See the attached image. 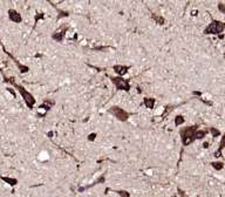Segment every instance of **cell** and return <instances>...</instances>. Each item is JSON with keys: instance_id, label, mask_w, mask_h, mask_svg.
<instances>
[{"instance_id": "obj_10", "label": "cell", "mask_w": 225, "mask_h": 197, "mask_svg": "<svg viewBox=\"0 0 225 197\" xmlns=\"http://www.w3.org/2000/svg\"><path fill=\"white\" fill-rule=\"evenodd\" d=\"M225 148V136H223L222 137V141H221V143H219V148H218V150L215 153V156L216 157H221L222 156V150Z\"/></svg>"}, {"instance_id": "obj_19", "label": "cell", "mask_w": 225, "mask_h": 197, "mask_svg": "<svg viewBox=\"0 0 225 197\" xmlns=\"http://www.w3.org/2000/svg\"><path fill=\"white\" fill-rule=\"evenodd\" d=\"M218 10H219V12H221V13L225 14V4H223V2H219V4H218Z\"/></svg>"}, {"instance_id": "obj_4", "label": "cell", "mask_w": 225, "mask_h": 197, "mask_svg": "<svg viewBox=\"0 0 225 197\" xmlns=\"http://www.w3.org/2000/svg\"><path fill=\"white\" fill-rule=\"evenodd\" d=\"M109 113L112 114L118 121H122V122H124V121H127L129 118V113H127L126 110H123L120 107H112L109 109Z\"/></svg>"}, {"instance_id": "obj_12", "label": "cell", "mask_w": 225, "mask_h": 197, "mask_svg": "<svg viewBox=\"0 0 225 197\" xmlns=\"http://www.w3.org/2000/svg\"><path fill=\"white\" fill-rule=\"evenodd\" d=\"M206 134H207V130H196L195 132V137H196V140H202V138H204L206 136Z\"/></svg>"}, {"instance_id": "obj_7", "label": "cell", "mask_w": 225, "mask_h": 197, "mask_svg": "<svg viewBox=\"0 0 225 197\" xmlns=\"http://www.w3.org/2000/svg\"><path fill=\"white\" fill-rule=\"evenodd\" d=\"M5 53H6V54H7V55H8V57H10L11 59H12L13 61H14V62H15V63H17V66H18V68L20 69V72H21V73H27V72L29 71V68H28L27 66H24V65H21V63L19 62L18 60L15 59V58H14L13 55H11V54H10L8 52H6V51H5Z\"/></svg>"}, {"instance_id": "obj_15", "label": "cell", "mask_w": 225, "mask_h": 197, "mask_svg": "<svg viewBox=\"0 0 225 197\" xmlns=\"http://www.w3.org/2000/svg\"><path fill=\"white\" fill-rule=\"evenodd\" d=\"M56 10H57V12H59L57 20H60L61 18H67V17L69 15V12H67V11H61V10H59V8H56Z\"/></svg>"}, {"instance_id": "obj_5", "label": "cell", "mask_w": 225, "mask_h": 197, "mask_svg": "<svg viewBox=\"0 0 225 197\" xmlns=\"http://www.w3.org/2000/svg\"><path fill=\"white\" fill-rule=\"evenodd\" d=\"M110 80L118 90H127L128 92L130 89V83L127 80L122 79V78H110Z\"/></svg>"}, {"instance_id": "obj_21", "label": "cell", "mask_w": 225, "mask_h": 197, "mask_svg": "<svg viewBox=\"0 0 225 197\" xmlns=\"http://www.w3.org/2000/svg\"><path fill=\"white\" fill-rule=\"evenodd\" d=\"M95 137H96V134H95V133H92V134H89V136H88V140H89V141H94V140H95Z\"/></svg>"}, {"instance_id": "obj_2", "label": "cell", "mask_w": 225, "mask_h": 197, "mask_svg": "<svg viewBox=\"0 0 225 197\" xmlns=\"http://www.w3.org/2000/svg\"><path fill=\"white\" fill-rule=\"evenodd\" d=\"M198 129V126H190L187 128H183L181 130V137H182V143L183 146H189L192 143L196 137H195V132Z\"/></svg>"}, {"instance_id": "obj_9", "label": "cell", "mask_w": 225, "mask_h": 197, "mask_svg": "<svg viewBox=\"0 0 225 197\" xmlns=\"http://www.w3.org/2000/svg\"><path fill=\"white\" fill-rule=\"evenodd\" d=\"M112 68H114V71H115L118 75H121V76H123L124 74H127V72H128V69H129V67L121 66V65H115Z\"/></svg>"}, {"instance_id": "obj_22", "label": "cell", "mask_w": 225, "mask_h": 197, "mask_svg": "<svg viewBox=\"0 0 225 197\" xmlns=\"http://www.w3.org/2000/svg\"><path fill=\"white\" fill-rule=\"evenodd\" d=\"M117 194L120 195V196H129V194L128 193H126V191H117Z\"/></svg>"}, {"instance_id": "obj_16", "label": "cell", "mask_w": 225, "mask_h": 197, "mask_svg": "<svg viewBox=\"0 0 225 197\" xmlns=\"http://www.w3.org/2000/svg\"><path fill=\"white\" fill-rule=\"evenodd\" d=\"M184 123V118L182 115H178L175 118V126H181Z\"/></svg>"}, {"instance_id": "obj_8", "label": "cell", "mask_w": 225, "mask_h": 197, "mask_svg": "<svg viewBox=\"0 0 225 197\" xmlns=\"http://www.w3.org/2000/svg\"><path fill=\"white\" fill-rule=\"evenodd\" d=\"M66 31H67V27H63L62 29H60V31L55 32V33H54V34L52 35L53 40H55V41H57V42H61V41H62V39H63V37H65V33H66Z\"/></svg>"}, {"instance_id": "obj_25", "label": "cell", "mask_w": 225, "mask_h": 197, "mask_svg": "<svg viewBox=\"0 0 225 197\" xmlns=\"http://www.w3.org/2000/svg\"><path fill=\"white\" fill-rule=\"evenodd\" d=\"M191 14H192V15H197V14H198V11H192Z\"/></svg>"}, {"instance_id": "obj_13", "label": "cell", "mask_w": 225, "mask_h": 197, "mask_svg": "<svg viewBox=\"0 0 225 197\" xmlns=\"http://www.w3.org/2000/svg\"><path fill=\"white\" fill-rule=\"evenodd\" d=\"M144 104H146V107H147V108L152 109V108H154V106H155V98H144Z\"/></svg>"}, {"instance_id": "obj_18", "label": "cell", "mask_w": 225, "mask_h": 197, "mask_svg": "<svg viewBox=\"0 0 225 197\" xmlns=\"http://www.w3.org/2000/svg\"><path fill=\"white\" fill-rule=\"evenodd\" d=\"M210 132H211V134H212L213 137H217V136L221 135V132L218 129H216V128H210Z\"/></svg>"}, {"instance_id": "obj_26", "label": "cell", "mask_w": 225, "mask_h": 197, "mask_svg": "<svg viewBox=\"0 0 225 197\" xmlns=\"http://www.w3.org/2000/svg\"><path fill=\"white\" fill-rule=\"evenodd\" d=\"M203 147H204V148H207V147H209V143H207V142H205V143L203 144Z\"/></svg>"}, {"instance_id": "obj_23", "label": "cell", "mask_w": 225, "mask_h": 197, "mask_svg": "<svg viewBox=\"0 0 225 197\" xmlns=\"http://www.w3.org/2000/svg\"><path fill=\"white\" fill-rule=\"evenodd\" d=\"M94 49H96V51H107L108 48H107V47H96V48H94Z\"/></svg>"}, {"instance_id": "obj_17", "label": "cell", "mask_w": 225, "mask_h": 197, "mask_svg": "<svg viewBox=\"0 0 225 197\" xmlns=\"http://www.w3.org/2000/svg\"><path fill=\"white\" fill-rule=\"evenodd\" d=\"M152 18H154V20L158 24V25H163L164 24V18H162V17H158V15H152Z\"/></svg>"}, {"instance_id": "obj_27", "label": "cell", "mask_w": 225, "mask_h": 197, "mask_svg": "<svg viewBox=\"0 0 225 197\" xmlns=\"http://www.w3.org/2000/svg\"><path fill=\"white\" fill-rule=\"evenodd\" d=\"M195 95H201V92H193Z\"/></svg>"}, {"instance_id": "obj_24", "label": "cell", "mask_w": 225, "mask_h": 197, "mask_svg": "<svg viewBox=\"0 0 225 197\" xmlns=\"http://www.w3.org/2000/svg\"><path fill=\"white\" fill-rule=\"evenodd\" d=\"M7 90H8V92H10V93H11V94H12V95H13V96L15 98V92H14V90H13L12 88H7Z\"/></svg>"}, {"instance_id": "obj_6", "label": "cell", "mask_w": 225, "mask_h": 197, "mask_svg": "<svg viewBox=\"0 0 225 197\" xmlns=\"http://www.w3.org/2000/svg\"><path fill=\"white\" fill-rule=\"evenodd\" d=\"M8 19L14 24H20L22 21V17L15 10H8Z\"/></svg>"}, {"instance_id": "obj_20", "label": "cell", "mask_w": 225, "mask_h": 197, "mask_svg": "<svg viewBox=\"0 0 225 197\" xmlns=\"http://www.w3.org/2000/svg\"><path fill=\"white\" fill-rule=\"evenodd\" d=\"M40 19H43V13H38L37 15L34 17V21H35V24H38V21Z\"/></svg>"}, {"instance_id": "obj_3", "label": "cell", "mask_w": 225, "mask_h": 197, "mask_svg": "<svg viewBox=\"0 0 225 197\" xmlns=\"http://www.w3.org/2000/svg\"><path fill=\"white\" fill-rule=\"evenodd\" d=\"M225 31V24L219 20H212L204 28V34H221Z\"/></svg>"}, {"instance_id": "obj_1", "label": "cell", "mask_w": 225, "mask_h": 197, "mask_svg": "<svg viewBox=\"0 0 225 197\" xmlns=\"http://www.w3.org/2000/svg\"><path fill=\"white\" fill-rule=\"evenodd\" d=\"M5 81H7V82H11V83H13V86L17 88L19 90V93H20V95L22 96V98H24V101L26 102V104H27V107L29 108V109H32L33 108V106H34V103H35V100H34V98H33V95L31 94V93H28L22 86H20V85H17L14 81H13V79H6L5 78Z\"/></svg>"}, {"instance_id": "obj_11", "label": "cell", "mask_w": 225, "mask_h": 197, "mask_svg": "<svg viewBox=\"0 0 225 197\" xmlns=\"http://www.w3.org/2000/svg\"><path fill=\"white\" fill-rule=\"evenodd\" d=\"M1 179L4 181V182H6L7 184H10V185H15L17 183H18V179H15V178H12V177H6V176H1Z\"/></svg>"}, {"instance_id": "obj_14", "label": "cell", "mask_w": 225, "mask_h": 197, "mask_svg": "<svg viewBox=\"0 0 225 197\" xmlns=\"http://www.w3.org/2000/svg\"><path fill=\"white\" fill-rule=\"evenodd\" d=\"M211 165H212V168L216 169V170H222V169L224 168V163H223V162H212Z\"/></svg>"}]
</instances>
